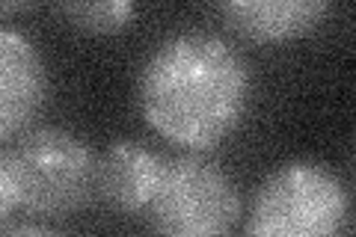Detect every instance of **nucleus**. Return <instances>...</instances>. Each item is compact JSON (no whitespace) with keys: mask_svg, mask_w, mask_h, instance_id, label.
Instances as JSON below:
<instances>
[{"mask_svg":"<svg viewBox=\"0 0 356 237\" xmlns=\"http://www.w3.org/2000/svg\"><path fill=\"white\" fill-rule=\"evenodd\" d=\"M137 101L161 140L202 154L243 125L252 101V72L226 39L181 30L146 56L137 77Z\"/></svg>","mask_w":356,"mask_h":237,"instance_id":"f257e3e1","label":"nucleus"},{"mask_svg":"<svg viewBox=\"0 0 356 237\" xmlns=\"http://www.w3.org/2000/svg\"><path fill=\"white\" fill-rule=\"evenodd\" d=\"M350 222V193L330 166L288 161L259 184L243 231L252 237H332Z\"/></svg>","mask_w":356,"mask_h":237,"instance_id":"f03ea898","label":"nucleus"},{"mask_svg":"<svg viewBox=\"0 0 356 237\" xmlns=\"http://www.w3.org/2000/svg\"><path fill=\"white\" fill-rule=\"evenodd\" d=\"M21 190V208L33 217L63 220L83 211L95 196L98 157L89 142L65 128L21 133L9 149Z\"/></svg>","mask_w":356,"mask_h":237,"instance_id":"7ed1b4c3","label":"nucleus"},{"mask_svg":"<svg viewBox=\"0 0 356 237\" xmlns=\"http://www.w3.org/2000/svg\"><path fill=\"white\" fill-rule=\"evenodd\" d=\"M149 217L154 231L170 237H222L241 220L238 184L222 166L193 152L172 157L163 163Z\"/></svg>","mask_w":356,"mask_h":237,"instance_id":"20e7f679","label":"nucleus"},{"mask_svg":"<svg viewBox=\"0 0 356 237\" xmlns=\"http://www.w3.org/2000/svg\"><path fill=\"white\" fill-rule=\"evenodd\" d=\"M48 65L36 42L0 27V140L24 133L48 101Z\"/></svg>","mask_w":356,"mask_h":237,"instance_id":"39448f33","label":"nucleus"},{"mask_svg":"<svg viewBox=\"0 0 356 237\" xmlns=\"http://www.w3.org/2000/svg\"><path fill=\"white\" fill-rule=\"evenodd\" d=\"M229 27L255 44H291L327 21L332 0H214Z\"/></svg>","mask_w":356,"mask_h":237,"instance_id":"423d86ee","label":"nucleus"},{"mask_svg":"<svg viewBox=\"0 0 356 237\" xmlns=\"http://www.w3.org/2000/svg\"><path fill=\"white\" fill-rule=\"evenodd\" d=\"M163 157L137 140H119L98 157L95 193L119 213L149 211L161 187Z\"/></svg>","mask_w":356,"mask_h":237,"instance_id":"0eeeda50","label":"nucleus"},{"mask_svg":"<svg viewBox=\"0 0 356 237\" xmlns=\"http://www.w3.org/2000/svg\"><path fill=\"white\" fill-rule=\"evenodd\" d=\"M60 9L86 36H119L137 21L140 0H60Z\"/></svg>","mask_w":356,"mask_h":237,"instance_id":"6e6552de","label":"nucleus"},{"mask_svg":"<svg viewBox=\"0 0 356 237\" xmlns=\"http://www.w3.org/2000/svg\"><path fill=\"white\" fill-rule=\"evenodd\" d=\"M21 208V190L13 169V157L9 152H0V229L9 222V217Z\"/></svg>","mask_w":356,"mask_h":237,"instance_id":"1a4fd4ad","label":"nucleus"},{"mask_svg":"<svg viewBox=\"0 0 356 237\" xmlns=\"http://www.w3.org/2000/svg\"><path fill=\"white\" fill-rule=\"evenodd\" d=\"M36 0H0V18H13L18 13H24V9H30Z\"/></svg>","mask_w":356,"mask_h":237,"instance_id":"9d476101","label":"nucleus"}]
</instances>
